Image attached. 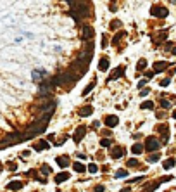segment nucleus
I'll return each instance as SVG.
<instances>
[{
	"instance_id": "nucleus-40",
	"label": "nucleus",
	"mask_w": 176,
	"mask_h": 192,
	"mask_svg": "<svg viewBox=\"0 0 176 192\" xmlns=\"http://www.w3.org/2000/svg\"><path fill=\"white\" fill-rule=\"evenodd\" d=\"M104 191H105L104 185H97V187H95V192H104Z\"/></svg>"
},
{
	"instance_id": "nucleus-9",
	"label": "nucleus",
	"mask_w": 176,
	"mask_h": 192,
	"mask_svg": "<svg viewBox=\"0 0 176 192\" xmlns=\"http://www.w3.org/2000/svg\"><path fill=\"white\" fill-rule=\"evenodd\" d=\"M124 154H126V151H124V147H121V146L114 147V149H112V152H111V156H112L114 159H119V158H123Z\"/></svg>"
},
{
	"instance_id": "nucleus-18",
	"label": "nucleus",
	"mask_w": 176,
	"mask_h": 192,
	"mask_svg": "<svg viewBox=\"0 0 176 192\" xmlns=\"http://www.w3.org/2000/svg\"><path fill=\"white\" fill-rule=\"evenodd\" d=\"M143 147H145V146H142V144H133V147H131V152H133L135 156H138V154H142Z\"/></svg>"
},
{
	"instance_id": "nucleus-15",
	"label": "nucleus",
	"mask_w": 176,
	"mask_h": 192,
	"mask_svg": "<svg viewBox=\"0 0 176 192\" xmlns=\"http://www.w3.org/2000/svg\"><path fill=\"white\" fill-rule=\"evenodd\" d=\"M166 36H168V29H164V31H159L157 38H154V40H156L154 43H156V45H159V43H161L162 40H166Z\"/></svg>"
},
{
	"instance_id": "nucleus-8",
	"label": "nucleus",
	"mask_w": 176,
	"mask_h": 192,
	"mask_svg": "<svg viewBox=\"0 0 176 192\" xmlns=\"http://www.w3.org/2000/svg\"><path fill=\"white\" fill-rule=\"evenodd\" d=\"M118 123H119V118H118L116 114H109V116H105V125H107L109 128L118 126Z\"/></svg>"
},
{
	"instance_id": "nucleus-24",
	"label": "nucleus",
	"mask_w": 176,
	"mask_h": 192,
	"mask_svg": "<svg viewBox=\"0 0 176 192\" xmlns=\"http://www.w3.org/2000/svg\"><path fill=\"white\" fill-rule=\"evenodd\" d=\"M145 68H147V59H140L138 64H137V69L142 71V69H145Z\"/></svg>"
},
{
	"instance_id": "nucleus-23",
	"label": "nucleus",
	"mask_w": 176,
	"mask_h": 192,
	"mask_svg": "<svg viewBox=\"0 0 176 192\" xmlns=\"http://www.w3.org/2000/svg\"><path fill=\"white\" fill-rule=\"evenodd\" d=\"M159 159H161V152H154V154L149 156V163H156V161H159Z\"/></svg>"
},
{
	"instance_id": "nucleus-33",
	"label": "nucleus",
	"mask_w": 176,
	"mask_h": 192,
	"mask_svg": "<svg viewBox=\"0 0 176 192\" xmlns=\"http://www.w3.org/2000/svg\"><path fill=\"white\" fill-rule=\"evenodd\" d=\"M7 168H9L10 172H16V170H17V165H16V163H7Z\"/></svg>"
},
{
	"instance_id": "nucleus-11",
	"label": "nucleus",
	"mask_w": 176,
	"mask_h": 192,
	"mask_svg": "<svg viewBox=\"0 0 176 192\" xmlns=\"http://www.w3.org/2000/svg\"><path fill=\"white\" fill-rule=\"evenodd\" d=\"M92 113H93V107H92L90 104H88V106H85V107H81V109L78 111V114H80V116H83V118H86V116H90Z\"/></svg>"
},
{
	"instance_id": "nucleus-20",
	"label": "nucleus",
	"mask_w": 176,
	"mask_h": 192,
	"mask_svg": "<svg viewBox=\"0 0 176 192\" xmlns=\"http://www.w3.org/2000/svg\"><path fill=\"white\" fill-rule=\"evenodd\" d=\"M121 26H123V23H121L119 19H112V21H111V24H109V28H111V29H119Z\"/></svg>"
},
{
	"instance_id": "nucleus-43",
	"label": "nucleus",
	"mask_w": 176,
	"mask_h": 192,
	"mask_svg": "<svg viewBox=\"0 0 176 192\" xmlns=\"http://www.w3.org/2000/svg\"><path fill=\"white\" fill-rule=\"evenodd\" d=\"M99 126H100V121H93L92 123V128H99Z\"/></svg>"
},
{
	"instance_id": "nucleus-22",
	"label": "nucleus",
	"mask_w": 176,
	"mask_h": 192,
	"mask_svg": "<svg viewBox=\"0 0 176 192\" xmlns=\"http://www.w3.org/2000/svg\"><path fill=\"white\" fill-rule=\"evenodd\" d=\"M124 35H126L124 31H119V33H118V35H116V36L112 38V45H118V43H119V40H121V38H123Z\"/></svg>"
},
{
	"instance_id": "nucleus-41",
	"label": "nucleus",
	"mask_w": 176,
	"mask_h": 192,
	"mask_svg": "<svg viewBox=\"0 0 176 192\" xmlns=\"http://www.w3.org/2000/svg\"><path fill=\"white\" fill-rule=\"evenodd\" d=\"M154 74H156V71H147V73H145L147 78H154Z\"/></svg>"
},
{
	"instance_id": "nucleus-42",
	"label": "nucleus",
	"mask_w": 176,
	"mask_h": 192,
	"mask_svg": "<svg viewBox=\"0 0 176 192\" xmlns=\"http://www.w3.org/2000/svg\"><path fill=\"white\" fill-rule=\"evenodd\" d=\"M140 95H142V97H145V95H149V90H147V88H142V92H140Z\"/></svg>"
},
{
	"instance_id": "nucleus-29",
	"label": "nucleus",
	"mask_w": 176,
	"mask_h": 192,
	"mask_svg": "<svg viewBox=\"0 0 176 192\" xmlns=\"http://www.w3.org/2000/svg\"><path fill=\"white\" fill-rule=\"evenodd\" d=\"M130 168H135V166H140L138 165V161H137V158H133V159H128V163H126Z\"/></svg>"
},
{
	"instance_id": "nucleus-12",
	"label": "nucleus",
	"mask_w": 176,
	"mask_h": 192,
	"mask_svg": "<svg viewBox=\"0 0 176 192\" xmlns=\"http://www.w3.org/2000/svg\"><path fill=\"white\" fill-rule=\"evenodd\" d=\"M66 180H69V173H67V172H62V173L55 175V184H62V182H66Z\"/></svg>"
},
{
	"instance_id": "nucleus-21",
	"label": "nucleus",
	"mask_w": 176,
	"mask_h": 192,
	"mask_svg": "<svg viewBox=\"0 0 176 192\" xmlns=\"http://www.w3.org/2000/svg\"><path fill=\"white\" fill-rule=\"evenodd\" d=\"M140 107H142V109H154V102H152V100H143V102L140 104Z\"/></svg>"
},
{
	"instance_id": "nucleus-32",
	"label": "nucleus",
	"mask_w": 176,
	"mask_h": 192,
	"mask_svg": "<svg viewBox=\"0 0 176 192\" xmlns=\"http://www.w3.org/2000/svg\"><path fill=\"white\" fill-rule=\"evenodd\" d=\"M169 83H171V80H169V78H164V80H161V81H159V85H161V87H168Z\"/></svg>"
},
{
	"instance_id": "nucleus-36",
	"label": "nucleus",
	"mask_w": 176,
	"mask_h": 192,
	"mask_svg": "<svg viewBox=\"0 0 176 192\" xmlns=\"http://www.w3.org/2000/svg\"><path fill=\"white\" fill-rule=\"evenodd\" d=\"M173 42H166V45H164V49H168V50H173Z\"/></svg>"
},
{
	"instance_id": "nucleus-2",
	"label": "nucleus",
	"mask_w": 176,
	"mask_h": 192,
	"mask_svg": "<svg viewBox=\"0 0 176 192\" xmlns=\"http://www.w3.org/2000/svg\"><path fill=\"white\" fill-rule=\"evenodd\" d=\"M159 147H161V142H159L156 137H149V139H145V149H147V151L156 152Z\"/></svg>"
},
{
	"instance_id": "nucleus-44",
	"label": "nucleus",
	"mask_w": 176,
	"mask_h": 192,
	"mask_svg": "<svg viewBox=\"0 0 176 192\" xmlns=\"http://www.w3.org/2000/svg\"><path fill=\"white\" fill-rule=\"evenodd\" d=\"M78 158H80V159H86V156H85V154H81V152H78Z\"/></svg>"
},
{
	"instance_id": "nucleus-14",
	"label": "nucleus",
	"mask_w": 176,
	"mask_h": 192,
	"mask_svg": "<svg viewBox=\"0 0 176 192\" xmlns=\"http://www.w3.org/2000/svg\"><path fill=\"white\" fill-rule=\"evenodd\" d=\"M7 189H9V191H19V189H22V182H19V180L10 182V184L7 185Z\"/></svg>"
},
{
	"instance_id": "nucleus-17",
	"label": "nucleus",
	"mask_w": 176,
	"mask_h": 192,
	"mask_svg": "<svg viewBox=\"0 0 176 192\" xmlns=\"http://www.w3.org/2000/svg\"><path fill=\"white\" fill-rule=\"evenodd\" d=\"M175 165H176V159H175V158H168V159L164 161V165H162V166H164V170H171Z\"/></svg>"
},
{
	"instance_id": "nucleus-4",
	"label": "nucleus",
	"mask_w": 176,
	"mask_h": 192,
	"mask_svg": "<svg viewBox=\"0 0 176 192\" xmlns=\"http://www.w3.org/2000/svg\"><path fill=\"white\" fill-rule=\"evenodd\" d=\"M85 133H86V126H85V125L78 126V128H76V132H74V135H73V140H74L76 144H80V142H81V139L85 137Z\"/></svg>"
},
{
	"instance_id": "nucleus-28",
	"label": "nucleus",
	"mask_w": 176,
	"mask_h": 192,
	"mask_svg": "<svg viewBox=\"0 0 176 192\" xmlns=\"http://www.w3.org/2000/svg\"><path fill=\"white\" fill-rule=\"evenodd\" d=\"M124 177H128V172H126V170H118V172H116V178H124Z\"/></svg>"
},
{
	"instance_id": "nucleus-1",
	"label": "nucleus",
	"mask_w": 176,
	"mask_h": 192,
	"mask_svg": "<svg viewBox=\"0 0 176 192\" xmlns=\"http://www.w3.org/2000/svg\"><path fill=\"white\" fill-rule=\"evenodd\" d=\"M150 14H152L154 17H168L169 10H168L166 7H161V5H152V7H150Z\"/></svg>"
},
{
	"instance_id": "nucleus-26",
	"label": "nucleus",
	"mask_w": 176,
	"mask_h": 192,
	"mask_svg": "<svg viewBox=\"0 0 176 192\" xmlns=\"http://www.w3.org/2000/svg\"><path fill=\"white\" fill-rule=\"evenodd\" d=\"M40 172H41L43 175H50V173H52V168H50L48 165H41V168H40Z\"/></svg>"
},
{
	"instance_id": "nucleus-27",
	"label": "nucleus",
	"mask_w": 176,
	"mask_h": 192,
	"mask_svg": "<svg viewBox=\"0 0 176 192\" xmlns=\"http://www.w3.org/2000/svg\"><path fill=\"white\" fill-rule=\"evenodd\" d=\"M161 184H162V180H157L156 184H152L150 187H147V192H154L156 189H157V187H159V185H161Z\"/></svg>"
},
{
	"instance_id": "nucleus-25",
	"label": "nucleus",
	"mask_w": 176,
	"mask_h": 192,
	"mask_svg": "<svg viewBox=\"0 0 176 192\" xmlns=\"http://www.w3.org/2000/svg\"><path fill=\"white\" fill-rule=\"evenodd\" d=\"M95 83H97V80H95V81H92V83H90V85H88V87L83 90V95H88V94H90V92L95 88Z\"/></svg>"
},
{
	"instance_id": "nucleus-5",
	"label": "nucleus",
	"mask_w": 176,
	"mask_h": 192,
	"mask_svg": "<svg viewBox=\"0 0 176 192\" xmlns=\"http://www.w3.org/2000/svg\"><path fill=\"white\" fill-rule=\"evenodd\" d=\"M93 35H95V29L92 28V26H83L81 28V38L83 40H90V38H93Z\"/></svg>"
},
{
	"instance_id": "nucleus-30",
	"label": "nucleus",
	"mask_w": 176,
	"mask_h": 192,
	"mask_svg": "<svg viewBox=\"0 0 176 192\" xmlns=\"http://www.w3.org/2000/svg\"><path fill=\"white\" fill-rule=\"evenodd\" d=\"M88 172H90V173H97V172H99V166H97L95 163H90V165H88Z\"/></svg>"
},
{
	"instance_id": "nucleus-3",
	"label": "nucleus",
	"mask_w": 176,
	"mask_h": 192,
	"mask_svg": "<svg viewBox=\"0 0 176 192\" xmlns=\"http://www.w3.org/2000/svg\"><path fill=\"white\" fill-rule=\"evenodd\" d=\"M31 78H33V81H36V83H41L43 80H47V78H48V73H47L45 69L38 68V69H35V71H33Z\"/></svg>"
},
{
	"instance_id": "nucleus-38",
	"label": "nucleus",
	"mask_w": 176,
	"mask_h": 192,
	"mask_svg": "<svg viewBox=\"0 0 176 192\" xmlns=\"http://www.w3.org/2000/svg\"><path fill=\"white\" fill-rule=\"evenodd\" d=\"M109 2H111V10L116 12V9H118V7H116V0H109Z\"/></svg>"
},
{
	"instance_id": "nucleus-47",
	"label": "nucleus",
	"mask_w": 176,
	"mask_h": 192,
	"mask_svg": "<svg viewBox=\"0 0 176 192\" xmlns=\"http://www.w3.org/2000/svg\"><path fill=\"white\" fill-rule=\"evenodd\" d=\"M173 54L176 55V47H173Z\"/></svg>"
},
{
	"instance_id": "nucleus-6",
	"label": "nucleus",
	"mask_w": 176,
	"mask_h": 192,
	"mask_svg": "<svg viewBox=\"0 0 176 192\" xmlns=\"http://www.w3.org/2000/svg\"><path fill=\"white\" fill-rule=\"evenodd\" d=\"M124 69H126L124 66H118V68L114 69V73L107 76V83H109V80H118V78H121V76H124Z\"/></svg>"
},
{
	"instance_id": "nucleus-13",
	"label": "nucleus",
	"mask_w": 176,
	"mask_h": 192,
	"mask_svg": "<svg viewBox=\"0 0 176 192\" xmlns=\"http://www.w3.org/2000/svg\"><path fill=\"white\" fill-rule=\"evenodd\" d=\"M99 69H100V71H107V69H109V59H107V57H102V59L99 61Z\"/></svg>"
},
{
	"instance_id": "nucleus-10",
	"label": "nucleus",
	"mask_w": 176,
	"mask_h": 192,
	"mask_svg": "<svg viewBox=\"0 0 176 192\" xmlns=\"http://www.w3.org/2000/svg\"><path fill=\"white\" fill-rule=\"evenodd\" d=\"M57 165H59L60 168H67V166L71 165L69 156H59V158H57Z\"/></svg>"
},
{
	"instance_id": "nucleus-45",
	"label": "nucleus",
	"mask_w": 176,
	"mask_h": 192,
	"mask_svg": "<svg viewBox=\"0 0 176 192\" xmlns=\"http://www.w3.org/2000/svg\"><path fill=\"white\" fill-rule=\"evenodd\" d=\"M66 2H67V3H69V5H73V3H74V2H76V0H66Z\"/></svg>"
},
{
	"instance_id": "nucleus-48",
	"label": "nucleus",
	"mask_w": 176,
	"mask_h": 192,
	"mask_svg": "<svg viewBox=\"0 0 176 192\" xmlns=\"http://www.w3.org/2000/svg\"><path fill=\"white\" fill-rule=\"evenodd\" d=\"M173 118L176 120V111H173Z\"/></svg>"
},
{
	"instance_id": "nucleus-37",
	"label": "nucleus",
	"mask_w": 176,
	"mask_h": 192,
	"mask_svg": "<svg viewBox=\"0 0 176 192\" xmlns=\"http://www.w3.org/2000/svg\"><path fill=\"white\" fill-rule=\"evenodd\" d=\"M161 106H162V107H169V106H171V102H169V100H164V99H162V100H161Z\"/></svg>"
},
{
	"instance_id": "nucleus-7",
	"label": "nucleus",
	"mask_w": 176,
	"mask_h": 192,
	"mask_svg": "<svg viewBox=\"0 0 176 192\" xmlns=\"http://www.w3.org/2000/svg\"><path fill=\"white\" fill-rule=\"evenodd\" d=\"M169 66H171V64L166 62V61H157V62H154V71H156V73H162V71H166Z\"/></svg>"
},
{
	"instance_id": "nucleus-16",
	"label": "nucleus",
	"mask_w": 176,
	"mask_h": 192,
	"mask_svg": "<svg viewBox=\"0 0 176 192\" xmlns=\"http://www.w3.org/2000/svg\"><path fill=\"white\" fill-rule=\"evenodd\" d=\"M43 149H48V142L47 140H40L35 144V151H43Z\"/></svg>"
},
{
	"instance_id": "nucleus-34",
	"label": "nucleus",
	"mask_w": 176,
	"mask_h": 192,
	"mask_svg": "<svg viewBox=\"0 0 176 192\" xmlns=\"http://www.w3.org/2000/svg\"><path fill=\"white\" fill-rule=\"evenodd\" d=\"M102 47H104V49L107 47V33H104V35H102Z\"/></svg>"
},
{
	"instance_id": "nucleus-19",
	"label": "nucleus",
	"mask_w": 176,
	"mask_h": 192,
	"mask_svg": "<svg viewBox=\"0 0 176 192\" xmlns=\"http://www.w3.org/2000/svg\"><path fill=\"white\" fill-rule=\"evenodd\" d=\"M73 168H74V172H78V173H83V172H86V170H88V168H86L85 165H81L80 161H78V163H74V165H73Z\"/></svg>"
},
{
	"instance_id": "nucleus-39",
	"label": "nucleus",
	"mask_w": 176,
	"mask_h": 192,
	"mask_svg": "<svg viewBox=\"0 0 176 192\" xmlns=\"http://www.w3.org/2000/svg\"><path fill=\"white\" fill-rule=\"evenodd\" d=\"M140 180H143V177H135V178H131V180H128V182L133 184V182H140Z\"/></svg>"
},
{
	"instance_id": "nucleus-46",
	"label": "nucleus",
	"mask_w": 176,
	"mask_h": 192,
	"mask_svg": "<svg viewBox=\"0 0 176 192\" xmlns=\"http://www.w3.org/2000/svg\"><path fill=\"white\" fill-rule=\"evenodd\" d=\"M119 192H130V189L126 187V189H123V191H119Z\"/></svg>"
},
{
	"instance_id": "nucleus-35",
	"label": "nucleus",
	"mask_w": 176,
	"mask_h": 192,
	"mask_svg": "<svg viewBox=\"0 0 176 192\" xmlns=\"http://www.w3.org/2000/svg\"><path fill=\"white\" fill-rule=\"evenodd\" d=\"M145 85H147V78H145V80H140V81L137 83V87H138V88H143Z\"/></svg>"
},
{
	"instance_id": "nucleus-31",
	"label": "nucleus",
	"mask_w": 176,
	"mask_h": 192,
	"mask_svg": "<svg viewBox=\"0 0 176 192\" xmlns=\"http://www.w3.org/2000/svg\"><path fill=\"white\" fill-rule=\"evenodd\" d=\"M111 144H112L111 139H102V140H100V146H102V147H109Z\"/></svg>"
}]
</instances>
